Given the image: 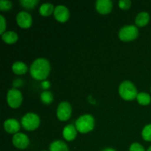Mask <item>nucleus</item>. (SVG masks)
Wrapping results in <instances>:
<instances>
[{"label": "nucleus", "instance_id": "nucleus-16", "mask_svg": "<svg viewBox=\"0 0 151 151\" xmlns=\"http://www.w3.org/2000/svg\"><path fill=\"white\" fill-rule=\"evenodd\" d=\"M12 70L16 75H22L27 72V66L23 62L16 61L12 66Z\"/></svg>", "mask_w": 151, "mask_h": 151}, {"label": "nucleus", "instance_id": "nucleus-23", "mask_svg": "<svg viewBox=\"0 0 151 151\" xmlns=\"http://www.w3.org/2000/svg\"><path fill=\"white\" fill-rule=\"evenodd\" d=\"M13 7V3L7 0H1L0 1V10L1 11H8Z\"/></svg>", "mask_w": 151, "mask_h": 151}, {"label": "nucleus", "instance_id": "nucleus-19", "mask_svg": "<svg viewBox=\"0 0 151 151\" xmlns=\"http://www.w3.org/2000/svg\"><path fill=\"white\" fill-rule=\"evenodd\" d=\"M137 100L138 103L142 106H147L151 102V97L150 94L146 92L139 93L137 97Z\"/></svg>", "mask_w": 151, "mask_h": 151}, {"label": "nucleus", "instance_id": "nucleus-6", "mask_svg": "<svg viewBox=\"0 0 151 151\" xmlns=\"http://www.w3.org/2000/svg\"><path fill=\"white\" fill-rule=\"evenodd\" d=\"M23 97L19 90L16 88H10L7 94V101L9 106L12 109H17L22 105Z\"/></svg>", "mask_w": 151, "mask_h": 151}, {"label": "nucleus", "instance_id": "nucleus-29", "mask_svg": "<svg viewBox=\"0 0 151 151\" xmlns=\"http://www.w3.org/2000/svg\"><path fill=\"white\" fill-rule=\"evenodd\" d=\"M147 151H151V146H150V147H148V149H147Z\"/></svg>", "mask_w": 151, "mask_h": 151}, {"label": "nucleus", "instance_id": "nucleus-18", "mask_svg": "<svg viewBox=\"0 0 151 151\" xmlns=\"http://www.w3.org/2000/svg\"><path fill=\"white\" fill-rule=\"evenodd\" d=\"M55 7L54 5L51 3H44L41 4V6L39 8V13L41 16H49L54 13Z\"/></svg>", "mask_w": 151, "mask_h": 151}, {"label": "nucleus", "instance_id": "nucleus-27", "mask_svg": "<svg viewBox=\"0 0 151 151\" xmlns=\"http://www.w3.org/2000/svg\"><path fill=\"white\" fill-rule=\"evenodd\" d=\"M41 86H42V88H44V89H47V88H49L50 87V83L49 81H44V82H42V83H41Z\"/></svg>", "mask_w": 151, "mask_h": 151}, {"label": "nucleus", "instance_id": "nucleus-4", "mask_svg": "<svg viewBox=\"0 0 151 151\" xmlns=\"http://www.w3.org/2000/svg\"><path fill=\"white\" fill-rule=\"evenodd\" d=\"M40 118L34 113H28L22 119V125L26 131H35L39 127Z\"/></svg>", "mask_w": 151, "mask_h": 151}, {"label": "nucleus", "instance_id": "nucleus-13", "mask_svg": "<svg viewBox=\"0 0 151 151\" xmlns=\"http://www.w3.org/2000/svg\"><path fill=\"white\" fill-rule=\"evenodd\" d=\"M77 130L76 127L73 125L72 124L66 125L64 127L63 130V137L66 141L71 142L75 139L77 137Z\"/></svg>", "mask_w": 151, "mask_h": 151}, {"label": "nucleus", "instance_id": "nucleus-25", "mask_svg": "<svg viewBox=\"0 0 151 151\" xmlns=\"http://www.w3.org/2000/svg\"><path fill=\"white\" fill-rule=\"evenodd\" d=\"M129 151H145L144 147L138 142H134L130 146Z\"/></svg>", "mask_w": 151, "mask_h": 151}, {"label": "nucleus", "instance_id": "nucleus-15", "mask_svg": "<svg viewBox=\"0 0 151 151\" xmlns=\"http://www.w3.org/2000/svg\"><path fill=\"white\" fill-rule=\"evenodd\" d=\"M1 38L4 42L8 44H14L19 39L18 34L13 31H7L3 35H1Z\"/></svg>", "mask_w": 151, "mask_h": 151}, {"label": "nucleus", "instance_id": "nucleus-2", "mask_svg": "<svg viewBox=\"0 0 151 151\" xmlns=\"http://www.w3.org/2000/svg\"><path fill=\"white\" fill-rule=\"evenodd\" d=\"M95 121L91 114H84L80 116L75 122V127L78 131L82 134H87L94 128Z\"/></svg>", "mask_w": 151, "mask_h": 151}, {"label": "nucleus", "instance_id": "nucleus-9", "mask_svg": "<svg viewBox=\"0 0 151 151\" xmlns=\"http://www.w3.org/2000/svg\"><path fill=\"white\" fill-rule=\"evenodd\" d=\"M16 22L20 27L27 29L32 26V16L27 12L21 11L16 16Z\"/></svg>", "mask_w": 151, "mask_h": 151}, {"label": "nucleus", "instance_id": "nucleus-1", "mask_svg": "<svg viewBox=\"0 0 151 151\" xmlns=\"http://www.w3.org/2000/svg\"><path fill=\"white\" fill-rule=\"evenodd\" d=\"M29 72L34 79L37 81H44L50 75V63L45 58H37L31 64Z\"/></svg>", "mask_w": 151, "mask_h": 151}, {"label": "nucleus", "instance_id": "nucleus-30", "mask_svg": "<svg viewBox=\"0 0 151 151\" xmlns=\"http://www.w3.org/2000/svg\"><path fill=\"white\" fill-rule=\"evenodd\" d=\"M43 151H47V150H43Z\"/></svg>", "mask_w": 151, "mask_h": 151}, {"label": "nucleus", "instance_id": "nucleus-12", "mask_svg": "<svg viewBox=\"0 0 151 151\" xmlns=\"http://www.w3.org/2000/svg\"><path fill=\"white\" fill-rule=\"evenodd\" d=\"M4 128L9 134H17L20 130V124L16 119H8L4 122Z\"/></svg>", "mask_w": 151, "mask_h": 151}, {"label": "nucleus", "instance_id": "nucleus-31", "mask_svg": "<svg viewBox=\"0 0 151 151\" xmlns=\"http://www.w3.org/2000/svg\"><path fill=\"white\" fill-rule=\"evenodd\" d=\"M150 91H151V88H150Z\"/></svg>", "mask_w": 151, "mask_h": 151}, {"label": "nucleus", "instance_id": "nucleus-17", "mask_svg": "<svg viewBox=\"0 0 151 151\" xmlns=\"http://www.w3.org/2000/svg\"><path fill=\"white\" fill-rule=\"evenodd\" d=\"M50 151H69V148L64 142L56 140L50 144Z\"/></svg>", "mask_w": 151, "mask_h": 151}, {"label": "nucleus", "instance_id": "nucleus-24", "mask_svg": "<svg viewBox=\"0 0 151 151\" xmlns=\"http://www.w3.org/2000/svg\"><path fill=\"white\" fill-rule=\"evenodd\" d=\"M131 1L130 0H121L119 1V7L122 10H126L131 7Z\"/></svg>", "mask_w": 151, "mask_h": 151}, {"label": "nucleus", "instance_id": "nucleus-22", "mask_svg": "<svg viewBox=\"0 0 151 151\" xmlns=\"http://www.w3.org/2000/svg\"><path fill=\"white\" fill-rule=\"evenodd\" d=\"M38 3V0H21L20 4L24 8L31 10L33 9Z\"/></svg>", "mask_w": 151, "mask_h": 151}, {"label": "nucleus", "instance_id": "nucleus-26", "mask_svg": "<svg viewBox=\"0 0 151 151\" xmlns=\"http://www.w3.org/2000/svg\"><path fill=\"white\" fill-rule=\"evenodd\" d=\"M6 21L4 19V16L2 15L0 16V33L1 35H3V34L5 32V29H6Z\"/></svg>", "mask_w": 151, "mask_h": 151}, {"label": "nucleus", "instance_id": "nucleus-21", "mask_svg": "<svg viewBox=\"0 0 151 151\" xmlns=\"http://www.w3.org/2000/svg\"><path fill=\"white\" fill-rule=\"evenodd\" d=\"M142 137L145 141L151 142V124L145 126L142 131Z\"/></svg>", "mask_w": 151, "mask_h": 151}, {"label": "nucleus", "instance_id": "nucleus-28", "mask_svg": "<svg viewBox=\"0 0 151 151\" xmlns=\"http://www.w3.org/2000/svg\"><path fill=\"white\" fill-rule=\"evenodd\" d=\"M101 151H116V150H115L114 149L111 148V147H107V148L103 149V150H102Z\"/></svg>", "mask_w": 151, "mask_h": 151}, {"label": "nucleus", "instance_id": "nucleus-3", "mask_svg": "<svg viewBox=\"0 0 151 151\" xmlns=\"http://www.w3.org/2000/svg\"><path fill=\"white\" fill-rule=\"evenodd\" d=\"M119 94L123 100H134L137 98L139 93L134 84L129 81H125L121 83L119 87Z\"/></svg>", "mask_w": 151, "mask_h": 151}, {"label": "nucleus", "instance_id": "nucleus-10", "mask_svg": "<svg viewBox=\"0 0 151 151\" xmlns=\"http://www.w3.org/2000/svg\"><path fill=\"white\" fill-rule=\"evenodd\" d=\"M69 10L66 6L62 5H58L55 7L54 10V16L57 21L61 23H64V22H67L68 19L69 18Z\"/></svg>", "mask_w": 151, "mask_h": 151}, {"label": "nucleus", "instance_id": "nucleus-7", "mask_svg": "<svg viewBox=\"0 0 151 151\" xmlns=\"http://www.w3.org/2000/svg\"><path fill=\"white\" fill-rule=\"evenodd\" d=\"M57 117L60 121H67L72 115V106L68 102L63 101L58 105L57 109Z\"/></svg>", "mask_w": 151, "mask_h": 151}, {"label": "nucleus", "instance_id": "nucleus-20", "mask_svg": "<svg viewBox=\"0 0 151 151\" xmlns=\"http://www.w3.org/2000/svg\"><path fill=\"white\" fill-rule=\"evenodd\" d=\"M41 100L44 104L49 105L53 101V95L50 91H44L41 94Z\"/></svg>", "mask_w": 151, "mask_h": 151}, {"label": "nucleus", "instance_id": "nucleus-14", "mask_svg": "<svg viewBox=\"0 0 151 151\" xmlns=\"http://www.w3.org/2000/svg\"><path fill=\"white\" fill-rule=\"evenodd\" d=\"M150 22V15L147 12H141L137 15L135 19L136 24L138 27H145Z\"/></svg>", "mask_w": 151, "mask_h": 151}, {"label": "nucleus", "instance_id": "nucleus-8", "mask_svg": "<svg viewBox=\"0 0 151 151\" xmlns=\"http://www.w3.org/2000/svg\"><path fill=\"white\" fill-rule=\"evenodd\" d=\"M13 145L19 149H26L29 145V139L26 134L23 133H17L12 138Z\"/></svg>", "mask_w": 151, "mask_h": 151}, {"label": "nucleus", "instance_id": "nucleus-11", "mask_svg": "<svg viewBox=\"0 0 151 151\" xmlns=\"http://www.w3.org/2000/svg\"><path fill=\"white\" fill-rule=\"evenodd\" d=\"M95 7L99 13L103 15L109 14L113 8V3L110 0H97Z\"/></svg>", "mask_w": 151, "mask_h": 151}, {"label": "nucleus", "instance_id": "nucleus-5", "mask_svg": "<svg viewBox=\"0 0 151 151\" xmlns=\"http://www.w3.org/2000/svg\"><path fill=\"white\" fill-rule=\"evenodd\" d=\"M138 29L134 25L125 26L120 29L119 32V38L121 41L129 42L135 40L138 37Z\"/></svg>", "mask_w": 151, "mask_h": 151}]
</instances>
